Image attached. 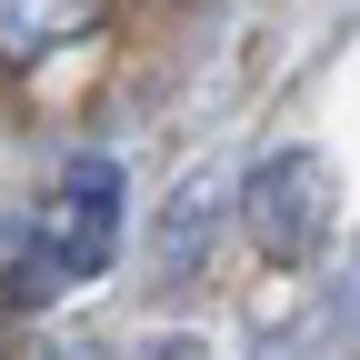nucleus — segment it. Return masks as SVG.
<instances>
[{
    "label": "nucleus",
    "mask_w": 360,
    "mask_h": 360,
    "mask_svg": "<svg viewBox=\"0 0 360 360\" xmlns=\"http://www.w3.org/2000/svg\"><path fill=\"white\" fill-rule=\"evenodd\" d=\"M120 200H130L120 160H110V150H80V160L60 170V191L40 200L30 240L11 250L0 310H51V300H70L80 281H101V260L120 250Z\"/></svg>",
    "instance_id": "1"
},
{
    "label": "nucleus",
    "mask_w": 360,
    "mask_h": 360,
    "mask_svg": "<svg viewBox=\"0 0 360 360\" xmlns=\"http://www.w3.org/2000/svg\"><path fill=\"white\" fill-rule=\"evenodd\" d=\"M240 231H250L260 260H281V270L321 260V240H330V160L300 150V141L270 150V160L240 180Z\"/></svg>",
    "instance_id": "2"
},
{
    "label": "nucleus",
    "mask_w": 360,
    "mask_h": 360,
    "mask_svg": "<svg viewBox=\"0 0 360 360\" xmlns=\"http://www.w3.org/2000/svg\"><path fill=\"white\" fill-rule=\"evenodd\" d=\"M110 20V0H0V70H30L70 51V40H90Z\"/></svg>",
    "instance_id": "3"
},
{
    "label": "nucleus",
    "mask_w": 360,
    "mask_h": 360,
    "mask_svg": "<svg viewBox=\"0 0 360 360\" xmlns=\"http://www.w3.org/2000/svg\"><path fill=\"white\" fill-rule=\"evenodd\" d=\"M60 360H101V350H60Z\"/></svg>",
    "instance_id": "4"
}]
</instances>
